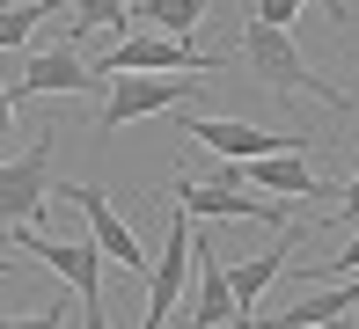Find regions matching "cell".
Masks as SVG:
<instances>
[{
	"label": "cell",
	"mask_w": 359,
	"mask_h": 329,
	"mask_svg": "<svg viewBox=\"0 0 359 329\" xmlns=\"http://www.w3.org/2000/svg\"><path fill=\"white\" fill-rule=\"evenodd\" d=\"M242 66H250L257 88H271V95H316L323 110H352V95L337 88V80H323L316 66L301 59L293 29H279V22H257L250 15V29H242Z\"/></svg>",
	"instance_id": "1"
},
{
	"label": "cell",
	"mask_w": 359,
	"mask_h": 329,
	"mask_svg": "<svg viewBox=\"0 0 359 329\" xmlns=\"http://www.w3.org/2000/svg\"><path fill=\"white\" fill-rule=\"evenodd\" d=\"M15 241H22L44 271H59L81 293V315L74 322H88V329L103 322V249H95V241H44V234H29V227H15Z\"/></svg>",
	"instance_id": "2"
},
{
	"label": "cell",
	"mask_w": 359,
	"mask_h": 329,
	"mask_svg": "<svg viewBox=\"0 0 359 329\" xmlns=\"http://www.w3.org/2000/svg\"><path fill=\"white\" fill-rule=\"evenodd\" d=\"M176 205L191 212V220H264V227H286V205H271V197H250L242 190V169L227 161L213 183H191V176H176Z\"/></svg>",
	"instance_id": "3"
},
{
	"label": "cell",
	"mask_w": 359,
	"mask_h": 329,
	"mask_svg": "<svg viewBox=\"0 0 359 329\" xmlns=\"http://www.w3.org/2000/svg\"><path fill=\"white\" fill-rule=\"evenodd\" d=\"M52 146H59V132H37L29 154L0 161V227H29L52 205Z\"/></svg>",
	"instance_id": "4"
},
{
	"label": "cell",
	"mask_w": 359,
	"mask_h": 329,
	"mask_svg": "<svg viewBox=\"0 0 359 329\" xmlns=\"http://www.w3.org/2000/svg\"><path fill=\"white\" fill-rule=\"evenodd\" d=\"M213 52H198L191 37H169V29H140V37H118L103 59V74H213Z\"/></svg>",
	"instance_id": "5"
},
{
	"label": "cell",
	"mask_w": 359,
	"mask_h": 329,
	"mask_svg": "<svg viewBox=\"0 0 359 329\" xmlns=\"http://www.w3.org/2000/svg\"><path fill=\"white\" fill-rule=\"evenodd\" d=\"M198 80H176V74H110V95H103V132L118 125H140V118H161V110L191 103Z\"/></svg>",
	"instance_id": "6"
},
{
	"label": "cell",
	"mask_w": 359,
	"mask_h": 329,
	"mask_svg": "<svg viewBox=\"0 0 359 329\" xmlns=\"http://www.w3.org/2000/svg\"><path fill=\"white\" fill-rule=\"evenodd\" d=\"M184 278H191V212L176 205V220H169V241H161V256L147 263V329H161V322H176V300H184Z\"/></svg>",
	"instance_id": "7"
},
{
	"label": "cell",
	"mask_w": 359,
	"mask_h": 329,
	"mask_svg": "<svg viewBox=\"0 0 359 329\" xmlns=\"http://www.w3.org/2000/svg\"><path fill=\"white\" fill-rule=\"evenodd\" d=\"M184 139H198V146H213L220 161H250V154H279V146H316L308 132H257V125H242V118H184Z\"/></svg>",
	"instance_id": "8"
},
{
	"label": "cell",
	"mask_w": 359,
	"mask_h": 329,
	"mask_svg": "<svg viewBox=\"0 0 359 329\" xmlns=\"http://www.w3.org/2000/svg\"><path fill=\"white\" fill-rule=\"evenodd\" d=\"M88 88H103V80L88 74V59H81V37H67V44H44L37 59L22 66V80H15V103L22 95H88Z\"/></svg>",
	"instance_id": "9"
},
{
	"label": "cell",
	"mask_w": 359,
	"mask_h": 329,
	"mask_svg": "<svg viewBox=\"0 0 359 329\" xmlns=\"http://www.w3.org/2000/svg\"><path fill=\"white\" fill-rule=\"evenodd\" d=\"M52 197H67V205H81L88 212V234H95V249L103 256H118V271H147V256H140V234L118 220V205H110L95 183H59Z\"/></svg>",
	"instance_id": "10"
},
{
	"label": "cell",
	"mask_w": 359,
	"mask_h": 329,
	"mask_svg": "<svg viewBox=\"0 0 359 329\" xmlns=\"http://www.w3.org/2000/svg\"><path fill=\"white\" fill-rule=\"evenodd\" d=\"M235 169L250 176L264 197H337L316 169H308V154H301V146H279V154H250V161H235Z\"/></svg>",
	"instance_id": "11"
},
{
	"label": "cell",
	"mask_w": 359,
	"mask_h": 329,
	"mask_svg": "<svg viewBox=\"0 0 359 329\" xmlns=\"http://www.w3.org/2000/svg\"><path fill=\"white\" fill-rule=\"evenodd\" d=\"M191 271H198V293H191V315L184 322H205V329H220V322H235V293H227V263L213 241H198L191 234Z\"/></svg>",
	"instance_id": "12"
},
{
	"label": "cell",
	"mask_w": 359,
	"mask_h": 329,
	"mask_svg": "<svg viewBox=\"0 0 359 329\" xmlns=\"http://www.w3.org/2000/svg\"><path fill=\"white\" fill-rule=\"evenodd\" d=\"M286 271V249H264V256H242L227 263V293H235V322H257L264 315V286Z\"/></svg>",
	"instance_id": "13"
},
{
	"label": "cell",
	"mask_w": 359,
	"mask_h": 329,
	"mask_svg": "<svg viewBox=\"0 0 359 329\" xmlns=\"http://www.w3.org/2000/svg\"><path fill=\"white\" fill-rule=\"evenodd\" d=\"M352 307H359V278H345V286H323V293H308V300H293V307H279V315H264V322H286V329H323V322L352 315Z\"/></svg>",
	"instance_id": "14"
},
{
	"label": "cell",
	"mask_w": 359,
	"mask_h": 329,
	"mask_svg": "<svg viewBox=\"0 0 359 329\" xmlns=\"http://www.w3.org/2000/svg\"><path fill=\"white\" fill-rule=\"evenodd\" d=\"M125 22L169 29V37H191V29L205 22V0H125Z\"/></svg>",
	"instance_id": "15"
},
{
	"label": "cell",
	"mask_w": 359,
	"mask_h": 329,
	"mask_svg": "<svg viewBox=\"0 0 359 329\" xmlns=\"http://www.w3.org/2000/svg\"><path fill=\"white\" fill-rule=\"evenodd\" d=\"M59 0H29V8H0V52H15V44H29V29L52 15Z\"/></svg>",
	"instance_id": "16"
},
{
	"label": "cell",
	"mask_w": 359,
	"mask_h": 329,
	"mask_svg": "<svg viewBox=\"0 0 359 329\" xmlns=\"http://www.w3.org/2000/svg\"><path fill=\"white\" fill-rule=\"evenodd\" d=\"M88 29H125V0H74V37Z\"/></svg>",
	"instance_id": "17"
},
{
	"label": "cell",
	"mask_w": 359,
	"mask_h": 329,
	"mask_svg": "<svg viewBox=\"0 0 359 329\" xmlns=\"http://www.w3.org/2000/svg\"><path fill=\"white\" fill-rule=\"evenodd\" d=\"M301 8H308V0H257V22H301Z\"/></svg>",
	"instance_id": "18"
},
{
	"label": "cell",
	"mask_w": 359,
	"mask_h": 329,
	"mask_svg": "<svg viewBox=\"0 0 359 329\" xmlns=\"http://www.w3.org/2000/svg\"><path fill=\"white\" fill-rule=\"evenodd\" d=\"M330 271H359V220H352V249H345V256H330Z\"/></svg>",
	"instance_id": "19"
},
{
	"label": "cell",
	"mask_w": 359,
	"mask_h": 329,
	"mask_svg": "<svg viewBox=\"0 0 359 329\" xmlns=\"http://www.w3.org/2000/svg\"><path fill=\"white\" fill-rule=\"evenodd\" d=\"M8 132H15V95L0 88V139H8Z\"/></svg>",
	"instance_id": "20"
},
{
	"label": "cell",
	"mask_w": 359,
	"mask_h": 329,
	"mask_svg": "<svg viewBox=\"0 0 359 329\" xmlns=\"http://www.w3.org/2000/svg\"><path fill=\"white\" fill-rule=\"evenodd\" d=\"M316 8L330 15V22H352V8H345V0H316Z\"/></svg>",
	"instance_id": "21"
},
{
	"label": "cell",
	"mask_w": 359,
	"mask_h": 329,
	"mask_svg": "<svg viewBox=\"0 0 359 329\" xmlns=\"http://www.w3.org/2000/svg\"><path fill=\"white\" fill-rule=\"evenodd\" d=\"M0 278H15V256H0Z\"/></svg>",
	"instance_id": "22"
},
{
	"label": "cell",
	"mask_w": 359,
	"mask_h": 329,
	"mask_svg": "<svg viewBox=\"0 0 359 329\" xmlns=\"http://www.w3.org/2000/svg\"><path fill=\"white\" fill-rule=\"evenodd\" d=\"M0 8H8V0H0Z\"/></svg>",
	"instance_id": "23"
}]
</instances>
